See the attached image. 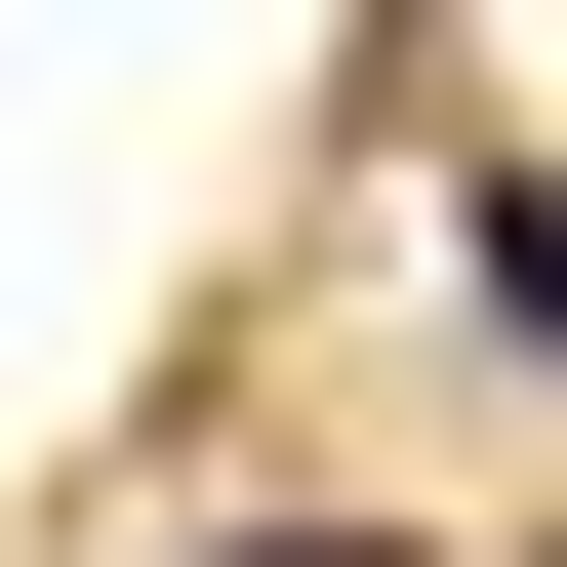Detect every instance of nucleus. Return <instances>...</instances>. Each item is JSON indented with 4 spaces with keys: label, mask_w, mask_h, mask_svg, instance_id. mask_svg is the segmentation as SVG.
I'll return each mask as SVG.
<instances>
[{
    "label": "nucleus",
    "mask_w": 567,
    "mask_h": 567,
    "mask_svg": "<svg viewBox=\"0 0 567 567\" xmlns=\"http://www.w3.org/2000/svg\"><path fill=\"white\" fill-rule=\"evenodd\" d=\"M203 567H405V527H203Z\"/></svg>",
    "instance_id": "1"
}]
</instances>
